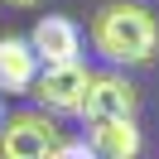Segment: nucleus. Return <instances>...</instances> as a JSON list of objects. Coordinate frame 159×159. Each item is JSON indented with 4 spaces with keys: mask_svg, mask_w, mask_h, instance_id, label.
Listing matches in <instances>:
<instances>
[{
    "mask_svg": "<svg viewBox=\"0 0 159 159\" xmlns=\"http://www.w3.org/2000/svg\"><path fill=\"white\" fill-rule=\"evenodd\" d=\"M92 48L111 68H145L159 58V20L140 0H106L92 15Z\"/></svg>",
    "mask_w": 159,
    "mask_h": 159,
    "instance_id": "nucleus-1",
    "label": "nucleus"
},
{
    "mask_svg": "<svg viewBox=\"0 0 159 159\" xmlns=\"http://www.w3.org/2000/svg\"><path fill=\"white\" fill-rule=\"evenodd\" d=\"M63 145V130L48 111H10L0 120V159H48Z\"/></svg>",
    "mask_w": 159,
    "mask_h": 159,
    "instance_id": "nucleus-2",
    "label": "nucleus"
},
{
    "mask_svg": "<svg viewBox=\"0 0 159 159\" xmlns=\"http://www.w3.org/2000/svg\"><path fill=\"white\" fill-rule=\"evenodd\" d=\"M77 116H82V125L87 120H135L140 116V87L125 72H92Z\"/></svg>",
    "mask_w": 159,
    "mask_h": 159,
    "instance_id": "nucleus-3",
    "label": "nucleus"
},
{
    "mask_svg": "<svg viewBox=\"0 0 159 159\" xmlns=\"http://www.w3.org/2000/svg\"><path fill=\"white\" fill-rule=\"evenodd\" d=\"M87 63H58V68H39V77H34L29 97L39 101V111H48V116H77L82 97H87Z\"/></svg>",
    "mask_w": 159,
    "mask_h": 159,
    "instance_id": "nucleus-4",
    "label": "nucleus"
},
{
    "mask_svg": "<svg viewBox=\"0 0 159 159\" xmlns=\"http://www.w3.org/2000/svg\"><path fill=\"white\" fill-rule=\"evenodd\" d=\"M29 48L39 58V68H58V63H82V29L68 15H43L29 34Z\"/></svg>",
    "mask_w": 159,
    "mask_h": 159,
    "instance_id": "nucleus-5",
    "label": "nucleus"
},
{
    "mask_svg": "<svg viewBox=\"0 0 159 159\" xmlns=\"http://www.w3.org/2000/svg\"><path fill=\"white\" fill-rule=\"evenodd\" d=\"M82 145L97 159H140L145 130H140V120H87V140Z\"/></svg>",
    "mask_w": 159,
    "mask_h": 159,
    "instance_id": "nucleus-6",
    "label": "nucleus"
},
{
    "mask_svg": "<svg viewBox=\"0 0 159 159\" xmlns=\"http://www.w3.org/2000/svg\"><path fill=\"white\" fill-rule=\"evenodd\" d=\"M34 77H39V58H34L24 34H5L0 39V97H29Z\"/></svg>",
    "mask_w": 159,
    "mask_h": 159,
    "instance_id": "nucleus-7",
    "label": "nucleus"
},
{
    "mask_svg": "<svg viewBox=\"0 0 159 159\" xmlns=\"http://www.w3.org/2000/svg\"><path fill=\"white\" fill-rule=\"evenodd\" d=\"M48 159H97V154H92V149L87 145H82V140H63V145L58 149H53V154Z\"/></svg>",
    "mask_w": 159,
    "mask_h": 159,
    "instance_id": "nucleus-8",
    "label": "nucleus"
},
{
    "mask_svg": "<svg viewBox=\"0 0 159 159\" xmlns=\"http://www.w3.org/2000/svg\"><path fill=\"white\" fill-rule=\"evenodd\" d=\"M5 5H15V10H34V5H43V0H5Z\"/></svg>",
    "mask_w": 159,
    "mask_h": 159,
    "instance_id": "nucleus-9",
    "label": "nucleus"
},
{
    "mask_svg": "<svg viewBox=\"0 0 159 159\" xmlns=\"http://www.w3.org/2000/svg\"><path fill=\"white\" fill-rule=\"evenodd\" d=\"M0 120H5V101H0Z\"/></svg>",
    "mask_w": 159,
    "mask_h": 159,
    "instance_id": "nucleus-10",
    "label": "nucleus"
}]
</instances>
